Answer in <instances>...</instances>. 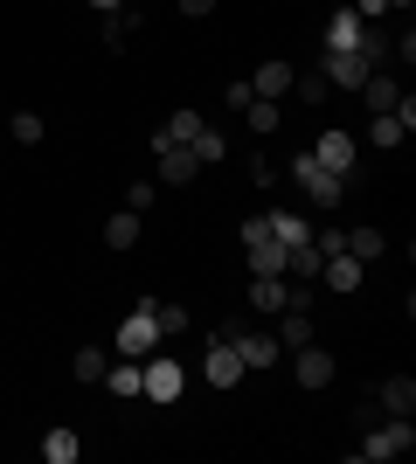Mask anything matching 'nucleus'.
<instances>
[{
  "label": "nucleus",
  "instance_id": "nucleus-32",
  "mask_svg": "<svg viewBox=\"0 0 416 464\" xmlns=\"http://www.w3.org/2000/svg\"><path fill=\"white\" fill-rule=\"evenodd\" d=\"M250 180H257V188H271V180H277V160H271V153H250Z\"/></svg>",
  "mask_w": 416,
  "mask_h": 464
},
{
  "label": "nucleus",
  "instance_id": "nucleus-30",
  "mask_svg": "<svg viewBox=\"0 0 416 464\" xmlns=\"http://www.w3.org/2000/svg\"><path fill=\"white\" fill-rule=\"evenodd\" d=\"M222 153H229V139H222L216 125H201V139H195V160H201V167H216Z\"/></svg>",
  "mask_w": 416,
  "mask_h": 464
},
{
  "label": "nucleus",
  "instance_id": "nucleus-2",
  "mask_svg": "<svg viewBox=\"0 0 416 464\" xmlns=\"http://www.w3.org/2000/svg\"><path fill=\"white\" fill-rule=\"evenodd\" d=\"M292 180H298V194H305V201H313L319 215H326V208H340V194H347V180H340V174H326V167L313 160V146H305V153H292Z\"/></svg>",
  "mask_w": 416,
  "mask_h": 464
},
{
  "label": "nucleus",
  "instance_id": "nucleus-5",
  "mask_svg": "<svg viewBox=\"0 0 416 464\" xmlns=\"http://www.w3.org/2000/svg\"><path fill=\"white\" fill-rule=\"evenodd\" d=\"M111 347H119L125 361H146V353L160 347V326H153V312H146V305H139V312H125V326L111 333Z\"/></svg>",
  "mask_w": 416,
  "mask_h": 464
},
{
  "label": "nucleus",
  "instance_id": "nucleus-35",
  "mask_svg": "<svg viewBox=\"0 0 416 464\" xmlns=\"http://www.w3.org/2000/svg\"><path fill=\"white\" fill-rule=\"evenodd\" d=\"M389 7H402V14H410V7H416V0H389Z\"/></svg>",
  "mask_w": 416,
  "mask_h": 464
},
{
  "label": "nucleus",
  "instance_id": "nucleus-21",
  "mask_svg": "<svg viewBox=\"0 0 416 464\" xmlns=\"http://www.w3.org/2000/svg\"><path fill=\"white\" fill-rule=\"evenodd\" d=\"M146 312H153L160 340H174V333H188V305H174V298H146Z\"/></svg>",
  "mask_w": 416,
  "mask_h": 464
},
{
  "label": "nucleus",
  "instance_id": "nucleus-10",
  "mask_svg": "<svg viewBox=\"0 0 416 464\" xmlns=\"http://www.w3.org/2000/svg\"><path fill=\"white\" fill-rule=\"evenodd\" d=\"M292 382H298V388H326V382H334V353L319 347V340L292 347Z\"/></svg>",
  "mask_w": 416,
  "mask_h": 464
},
{
  "label": "nucleus",
  "instance_id": "nucleus-13",
  "mask_svg": "<svg viewBox=\"0 0 416 464\" xmlns=\"http://www.w3.org/2000/svg\"><path fill=\"white\" fill-rule=\"evenodd\" d=\"M375 409H382V416H416V382H410V374H389L382 395H375Z\"/></svg>",
  "mask_w": 416,
  "mask_h": 464
},
{
  "label": "nucleus",
  "instance_id": "nucleus-8",
  "mask_svg": "<svg viewBox=\"0 0 416 464\" xmlns=\"http://www.w3.org/2000/svg\"><path fill=\"white\" fill-rule=\"evenodd\" d=\"M201 374H208V388H237V382H243V361H237V340H229V333H216V340H208Z\"/></svg>",
  "mask_w": 416,
  "mask_h": 464
},
{
  "label": "nucleus",
  "instance_id": "nucleus-24",
  "mask_svg": "<svg viewBox=\"0 0 416 464\" xmlns=\"http://www.w3.org/2000/svg\"><path fill=\"white\" fill-rule=\"evenodd\" d=\"M125 35H139V14H132V7H119V14L98 21V42H104V49H119Z\"/></svg>",
  "mask_w": 416,
  "mask_h": 464
},
{
  "label": "nucleus",
  "instance_id": "nucleus-4",
  "mask_svg": "<svg viewBox=\"0 0 416 464\" xmlns=\"http://www.w3.org/2000/svg\"><path fill=\"white\" fill-rule=\"evenodd\" d=\"M153 160H160V188H188V180L201 174V160H195V146H174L167 132H153Z\"/></svg>",
  "mask_w": 416,
  "mask_h": 464
},
{
  "label": "nucleus",
  "instance_id": "nucleus-12",
  "mask_svg": "<svg viewBox=\"0 0 416 464\" xmlns=\"http://www.w3.org/2000/svg\"><path fill=\"white\" fill-rule=\"evenodd\" d=\"M361 271H368V264H361V256H326V264H319V285L326 291H340V298H347V291H361Z\"/></svg>",
  "mask_w": 416,
  "mask_h": 464
},
{
  "label": "nucleus",
  "instance_id": "nucleus-15",
  "mask_svg": "<svg viewBox=\"0 0 416 464\" xmlns=\"http://www.w3.org/2000/svg\"><path fill=\"white\" fill-rule=\"evenodd\" d=\"M285 305H292V285H285V277H257V285H250V312H271L277 319Z\"/></svg>",
  "mask_w": 416,
  "mask_h": 464
},
{
  "label": "nucleus",
  "instance_id": "nucleus-11",
  "mask_svg": "<svg viewBox=\"0 0 416 464\" xmlns=\"http://www.w3.org/2000/svg\"><path fill=\"white\" fill-rule=\"evenodd\" d=\"M368 42V21L354 14V7H340L334 21H326V56H347V49H361Z\"/></svg>",
  "mask_w": 416,
  "mask_h": 464
},
{
  "label": "nucleus",
  "instance_id": "nucleus-6",
  "mask_svg": "<svg viewBox=\"0 0 416 464\" xmlns=\"http://www.w3.org/2000/svg\"><path fill=\"white\" fill-rule=\"evenodd\" d=\"M313 160L326 167V174L354 180V160H361V146H354V132H340V125H334V132H319V139H313Z\"/></svg>",
  "mask_w": 416,
  "mask_h": 464
},
{
  "label": "nucleus",
  "instance_id": "nucleus-28",
  "mask_svg": "<svg viewBox=\"0 0 416 464\" xmlns=\"http://www.w3.org/2000/svg\"><path fill=\"white\" fill-rule=\"evenodd\" d=\"M292 91H298V104H326V97H334V83L319 77V70H305V77H292Z\"/></svg>",
  "mask_w": 416,
  "mask_h": 464
},
{
  "label": "nucleus",
  "instance_id": "nucleus-20",
  "mask_svg": "<svg viewBox=\"0 0 416 464\" xmlns=\"http://www.w3.org/2000/svg\"><path fill=\"white\" fill-rule=\"evenodd\" d=\"M264 222H271V236H277V243H285V250H292V243H305V236H313V222H298L292 208H264Z\"/></svg>",
  "mask_w": 416,
  "mask_h": 464
},
{
  "label": "nucleus",
  "instance_id": "nucleus-14",
  "mask_svg": "<svg viewBox=\"0 0 416 464\" xmlns=\"http://www.w3.org/2000/svg\"><path fill=\"white\" fill-rule=\"evenodd\" d=\"M250 91H257V97H277V104H285V91H292V63H285V56L257 63V77H250Z\"/></svg>",
  "mask_w": 416,
  "mask_h": 464
},
{
  "label": "nucleus",
  "instance_id": "nucleus-23",
  "mask_svg": "<svg viewBox=\"0 0 416 464\" xmlns=\"http://www.w3.org/2000/svg\"><path fill=\"white\" fill-rule=\"evenodd\" d=\"M382 250H389V236H382V229H368V222H361V229H347V256H361V264H375Z\"/></svg>",
  "mask_w": 416,
  "mask_h": 464
},
{
  "label": "nucleus",
  "instance_id": "nucleus-17",
  "mask_svg": "<svg viewBox=\"0 0 416 464\" xmlns=\"http://www.w3.org/2000/svg\"><path fill=\"white\" fill-rule=\"evenodd\" d=\"M361 97H368V111H396L402 83L389 77V70H368V83H361Z\"/></svg>",
  "mask_w": 416,
  "mask_h": 464
},
{
  "label": "nucleus",
  "instance_id": "nucleus-34",
  "mask_svg": "<svg viewBox=\"0 0 416 464\" xmlns=\"http://www.w3.org/2000/svg\"><path fill=\"white\" fill-rule=\"evenodd\" d=\"M91 7H98V14H119V7H125V0H91Z\"/></svg>",
  "mask_w": 416,
  "mask_h": 464
},
{
  "label": "nucleus",
  "instance_id": "nucleus-33",
  "mask_svg": "<svg viewBox=\"0 0 416 464\" xmlns=\"http://www.w3.org/2000/svg\"><path fill=\"white\" fill-rule=\"evenodd\" d=\"M180 14H195V21H201V14H216V0H180Z\"/></svg>",
  "mask_w": 416,
  "mask_h": 464
},
{
  "label": "nucleus",
  "instance_id": "nucleus-9",
  "mask_svg": "<svg viewBox=\"0 0 416 464\" xmlns=\"http://www.w3.org/2000/svg\"><path fill=\"white\" fill-rule=\"evenodd\" d=\"M229 340H237V361H243V374H257V368H277V333H237V326H222Z\"/></svg>",
  "mask_w": 416,
  "mask_h": 464
},
{
  "label": "nucleus",
  "instance_id": "nucleus-26",
  "mask_svg": "<svg viewBox=\"0 0 416 464\" xmlns=\"http://www.w3.org/2000/svg\"><path fill=\"white\" fill-rule=\"evenodd\" d=\"M104 243H111V250H132V243H139V215L119 208L111 222H104Z\"/></svg>",
  "mask_w": 416,
  "mask_h": 464
},
{
  "label": "nucleus",
  "instance_id": "nucleus-18",
  "mask_svg": "<svg viewBox=\"0 0 416 464\" xmlns=\"http://www.w3.org/2000/svg\"><path fill=\"white\" fill-rule=\"evenodd\" d=\"M285 326H277V347L292 353V347H305V340H319V326H313V312H277Z\"/></svg>",
  "mask_w": 416,
  "mask_h": 464
},
{
  "label": "nucleus",
  "instance_id": "nucleus-7",
  "mask_svg": "<svg viewBox=\"0 0 416 464\" xmlns=\"http://www.w3.org/2000/svg\"><path fill=\"white\" fill-rule=\"evenodd\" d=\"M368 70H375V56H368V49H347V56H326V63H319V77L334 83V91H361V83H368Z\"/></svg>",
  "mask_w": 416,
  "mask_h": 464
},
{
  "label": "nucleus",
  "instance_id": "nucleus-19",
  "mask_svg": "<svg viewBox=\"0 0 416 464\" xmlns=\"http://www.w3.org/2000/svg\"><path fill=\"white\" fill-rule=\"evenodd\" d=\"M243 118H250V132L271 139L277 125H285V104H277V97H250V104H243Z\"/></svg>",
  "mask_w": 416,
  "mask_h": 464
},
{
  "label": "nucleus",
  "instance_id": "nucleus-3",
  "mask_svg": "<svg viewBox=\"0 0 416 464\" xmlns=\"http://www.w3.org/2000/svg\"><path fill=\"white\" fill-rule=\"evenodd\" d=\"M139 374H146V388H139V395H146V402H180V388H188V374H180V361L174 353H146V361H139Z\"/></svg>",
  "mask_w": 416,
  "mask_h": 464
},
{
  "label": "nucleus",
  "instance_id": "nucleus-29",
  "mask_svg": "<svg viewBox=\"0 0 416 464\" xmlns=\"http://www.w3.org/2000/svg\"><path fill=\"white\" fill-rule=\"evenodd\" d=\"M42 139H49L42 111H15V146H42Z\"/></svg>",
  "mask_w": 416,
  "mask_h": 464
},
{
  "label": "nucleus",
  "instance_id": "nucleus-31",
  "mask_svg": "<svg viewBox=\"0 0 416 464\" xmlns=\"http://www.w3.org/2000/svg\"><path fill=\"white\" fill-rule=\"evenodd\" d=\"M153 194H160V180H132V188H125V208L146 215V208H153Z\"/></svg>",
  "mask_w": 416,
  "mask_h": 464
},
{
  "label": "nucleus",
  "instance_id": "nucleus-16",
  "mask_svg": "<svg viewBox=\"0 0 416 464\" xmlns=\"http://www.w3.org/2000/svg\"><path fill=\"white\" fill-rule=\"evenodd\" d=\"M98 388H111V395H125V402H132L139 388H146V374H139V361H125V353H119V361L104 368V382H98Z\"/></svg>",
  "mask_w": 416,
  "mask_h": 464
},
{
  "label": "nucleus",
  "instance_id": "nucleus-1",
  "mask_svg": "<svg viewBox=\"0 0 416 464\" xmlns=\"http://www.w3.org/2000/svg\"><path fill=\"white\" fill-rule=\"evenodd\" d=\"M402 450H416V423H410V416H382L347 458H354V464H382V458H402Z\"/></svg>",
  "mask_w": 416,
  "mask_h": 464
},
{
  "label": "nucleus",
  "instance_id": "nucleus-27",
  "mask_svg": "<svg viewBox=\"0 0 416 464\" xmlns=\"http://www.w3.org/2000/svg\"><path fill=\"white\" fill-rule=\"evenodd\" d=\"M201 125H208V118H201V111H174V118H167V125H160V132L174 139V146H195V139H201Z\"/></svg>",
  "mask_w": 416,
  "mask_h": 464
},
{
  "label": "nucleus",
  "instance_id": "nucleus-25",
  "mask_svg": "<svg viewBox=\"0 0 416 464\" xmlns=\"http://www.w3.org/2000/svg\"><path fill=\"white\" fill-rule=\"evenodd\" d=\"M104 368H111V353H104V347H77V361H70V374H77V382H91V388L104 382Z\"/></svg>",
  "mask_w": 416,
  "mask_h": 464
},
{
  "label": "nucleus",
  "instance_id": "nucleus-22",
  "mask_svg": "<svg viewBox=\"0 0 416 464\" xmlns=\"http://www.w3.org/2000/svg\"><path fill=\"white\" fill-rule=\"evenodd\" d=\"M42 458H49V464H77L83 458L77 430H49V437H42Z\"/></svg>",
  "mask_w": 416,
  "mask_h": 464
}]
</instances>
